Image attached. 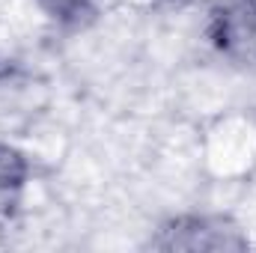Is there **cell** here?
<instances>
[{
	"label": "cell",
	"mask_w": 256,
	"mask_h": 253,
	"mask_svg": "<svg viewBox=\"0 0 256 253\" xmlns=\"http://www.w3.org/2000/svg\"><path fill=\"white\" fill-rule=\"evenodd\" d=\"M164 3H185V0H164Z\"/></svg>",
	"instance_id": "5"
},
{
	"label": "cell",
	"mask_w": 256,
	"mask_h": 253,
	"mask_svg": "<svg viewBox=\"0 0 256 253\" xmlns=\"http://www.w3.org/2000/svg\"><path fill=\"white\" fill-rule=\"evenodd\" d=\"M51 18L63 21V24H72V21H80V15H86L90 9V0H39Z\"/></svg>",
	"instance_id": "4"
},
{
	"label": "cell",
	"mask_w": 256,
	"mask_h": 253,
	"mask_svg": "<svg viewBox=\"0 0 256 253\" xmlns=\"http://www.w3.org/2000/svg\"><path fill=\"white\" fill-rule=\"evenodd\" d=\"M248 242L244 236L220 218L188 214L176 218L161 230L155 248L161 250H242Z\"/></svg>",
	"instance_id": "1"
},
{
	"label": "cell",
	"mask_w": 256,
	"mask_h": 253,
	"mask_svg": "<svg viewBox=\"0 0 256 253\" xmlns=\"http://www.w3.org/2000/svg\"><path fill=\"white\" fill-rule=\"evenodd\" d=\"M208 36L226 57H248L256 48V0H218Z\"/></svg>",
	"instance_id": "2"
},
{
	"label": "cell",
	"mask_w": 256,
	"mask_h": 253,
	"mask_svg": "<svg viewBox=\"0 0 256 253\" xmlns=\"http://www.w3.org/2000/svg\"><path fill=\"white\" fill-rule=\"evenodd\" d=\"M27 176H30V164L27 158L9 146V143H0V212H9L21 190L27 185Z\"/></svg>",
	"instance_id": "3"
}]
</instances>
